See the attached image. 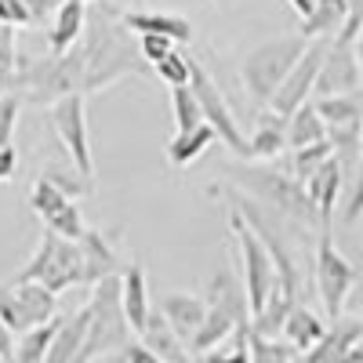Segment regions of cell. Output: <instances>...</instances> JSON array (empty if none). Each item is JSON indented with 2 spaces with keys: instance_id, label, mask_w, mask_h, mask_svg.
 I'll list each match as a JSON object with an SVG mask.
<instances>
[{
  "instance_id": "1",
  "label": "cell",
  "mask_w": 363,
  "mask_h": 363,
  "mask_svg": "<svg viewBox=\"0 0 363 363\" xmlns=\"http://www.w3.org/2000/svg\"><path fill=\"white\" fill-rule=\"evenodd\" d=\"M80 51H84V91H106L116 80L149 73V62L138 58L142 51L131 48V29L106 0H99L95 11H87Z\"/></svg>"
},
{
  "instance_id": "2",
  "label": "cell",
  "mask_w": 363,
  "mask_h": 363,
  "mask_svg": "<svg viewBox=\"0 0 363 363\" xmlns=\"http://www.w3.org/2000/svg\"><path fill=\"white\" fill-rule=\"evenodd\" d=\"M15 95L22 102L33 106H55L69 95H87L84 91V51L80 44L69 55H48V58H26L18 80H15Z\"/></svg>"
},
{
  "instance_id": "3",
  "label": "cell",
  "mask_w": 363,
  "mask_h": 363,
  "mask_svg": "<svg viewBox=\"0 0 363 363\" xmlns=\"http://www.w3.org/2000/svg\"><path fill=\"white\" fill-rule=\"evenodd\" d=\"M91 323H87V338H84V349L77 356V363H95L102 356H113V352H124L135 338V330L124 316V298H120V277H109L102 284L91 287Z\"/></svg>"
},
{
  "instance_id": "4",
  "label": "cell",
  "mask_w": 363,
  "mask_h": 363,
  "mask_svg": "<svg viewBox=\"0 0 363 363\" xmlns=\"http://www.w3.org/2000/svg\"><path fill=\"white\" fill-rule=\"evenodd\" d=\"M309 44L313 40L294 33V37H272V40H262L258 48H251L244 55V62H240V80H244L247 95L258 106H269L272 95L291 77V69L298 66V58L309 51Z\"/></svg>"
},
{
  "instance_id": "5",
  "label": "cell",
  "mask_w": 363,
  "mask_h": 363,
  "mask_svg": "<svg viewBox=\"0 0 363 363\" xmlns=\"http://www.w3.org/2000/svg\"><path fill=\"white\" fill-rule=\"evenodd\" d=\"M15 284H40L51 294H62L69 287H87V265H84L80 240H66V236L44 229L33 258L22 265Z\"/></svg>"
},
{
  "instance_id": "6",
  "label": "cell",
  "mask_w": 363,
  "mask_h": 363,
  "mask_svg": "<svg viewBox=\"0 0 363 363\" xmlns=\"http://www.w3.org/2000/svg\"><path fill=\"white\" fill-rule=\"evenodd\" d=\"M229 233L240 247V265H244V291L251 301V316H258L265 309V301L272 294V284H277V262H272L265 240L258 236V229L233 207L229 211Z\"/></svg>"
},
{
  "instance_id": "7",
  "label": "cell",
  "mask_w": 363,
  "mask_h": 363,
  "mask_svg": "<svg viewBox=\"0 0 363 363\" xmlns=\"http://www.w3.org/2000/svg\"><path fill=\"white\" fill-rule=\"evenodd\" d=\"M0 320L15 338L58 320V294L40 284H0Z\"/></svg>"
},
{
  "instance_id": "8",
  "label": "cell",
  "mask_w": 363,
  "mask_h": 363,
  "mask_svg": "<svg viewBox=\"0 0 363 363\" xmlns=\"http://www.w3.org/2000/svg\"><path fill=\"white\" fill-rule=\"evenodd\" d=\"M189 87H193V95H196V102L203 109V124L218 135V142L229 145L233 157L251 160V142L244 138V131H240V120L233 116V109H229V102L222 95V87L211 80V73L196 62V58H193V80H189Z\"/></svg>"
},
{
  "instance_id": "9",
  "label": "cell",
  "mask_w": 363,
  "mask_h": 363,
  "mask_svg": "<svg viewBox=\"0 0 363 363\" xmlns=\"http://www.w3.org/2000/svg\"><path fill=\"white\" fill-rule=\"evenodd\" d=\"M247 178H240L244 182V189L262 196L272 211H284V215L298 218V222H313L320 218L316 215V207L306 193V182H298L291 171H269V167H251L244 171Z\"/></svg>"
},
{
  "instance_id": "10",
  "label": "cell",
  "mask_w": 363,
  "mask_h": 363,
  "mask_svg": "<svg viewBox=\"0 0 363 363\" xmlns=\"http://www.w3.org/2000/svg\"><path fill=\"white\" fill-rule=\"evenodd\" d=\"M352 284H356L352 262L335 247V236L323 229L320 244H316V294L323 301V313L330 323L345 316V298H349Z\"/></svg>"
},
{
  "instance_id": "11",
  "label": "cell",
  "mask_w": 363,
  "mask_h": 363,
  "mask_svg": "<svg viewBox=\"0 0 363 363\" xmlns=\"http://www.w3.org/2000/svg\"><path fill=\"white\" fill-rule=\"evenodd\" d=\"M87 95H69L62 102H55L48 109V120L51 128L58 135V142H62L69 164L84 174V178H95V160H91V138H87Z\"/></svg>"
},
{
  "instance_id": "12",
  "label": "cell",
  "mask_w": 363,
  "mask_h": 363,
  "mask_svg": "<svg viewBox=\"0 0 363 363\" xmlns=\"http://www.w3.org/2000/svg\"><path fill=\"white\" fill-rule=\"evenodd\" d=\"M29 207H33V215L44 222V229L66 236V240H84L87 225H84V215H80L77 200H69L44 174H37V182L29 186Z\"/></svg>"
},
{
  "instance_id": "13",
  "label": "cell",
  "mask_w": 363,
  "mask_h": 363,
  "mask_svg": "<svg viewBox=\"0 0 363 363\" xmlns=\"http://www.w3.org/2000/svg\"><path fill=\"white\" fill-rule=\"evenodd\" d=\"M330 40H335V37H330ZM330 40H313L309 51L298 58V66L291 69V77L284 80V87L269 102V109L277 113V116H294L301 106H309V95L316 91V80H320V69H323V58H327Z\"/></svg>"
},
{
  "instance_id": "14",
  "label": "cell",
  "mask_w": 363,
  "mask_h": 363,
  "mask_svg": "<svg viewBox=\"0 0 363 363\" xmlns=\"http://www.w3.org/2000/svg\"><path fill=\"white\" fill-rule=\"evenodd\" d=\"M363 87V69H359V55H356V40L335 37L327 48L323 69L316 80V95L330 99V95H356Z\"/></svg>"
},
{
  "instance_id": "15",
  "label": "cell",
  "mask_w": 363,
  "mask_h": 363,
  "mask_svg": "<svg viewBox=\"0 0 363 363\" xmlns=\"http://www.w3.org/2000/svg\"><path fill=\"white\" fill-rule=\"evenodd\" d=\"M301 363H363V320L342 316L327 327L323 342L301 356Z\"/></svg>"
},
{
  "instance_id": "16",
  "label": "cell",
  "mask_w": 363,
  "mask_h": 363,
  "mask_svg": "<svg viewBox=\"0 0 363 363\" xmlns=\"http://www.w3.org/2000/svg\"><path fill=\"white\" fill-rule=\"evenodd\" d=\"M80 251H84V265H87V287H95L109 277H120L128 269V258L116 251V240L102 229H87L80 240Z\"/></svg>"
},
{
  "instance_id": "17",
  "label": "cell",
  "mask_w": 363,
  "mask_h": 363,
  "mask_svg": "<svg viewBox=\"0 0 363 363\" xmlns=\"http://www.w3.org/2000/svg\"><path fill=\"white\" fill-rule=\"evenodd\" d=\"M164 316H167V323L178 330V338L186 342V345H193V338H196V330L203 327V320H207V298H200V294H189V291H171V294H164L160 298V306H157Z\"/></svg>"
},
{
  "instance_id": "18",
  "label": "cell",
  "mask_w": 363,
  "mask_h": 363,
  "mask_svg": "<svg viewBox=\"0 0 363 363\" xmlns=\"http://www.w3.org/2000/svg\"><path fill=\"white\" fill-rule=\"evenodd\" d=\"M138 338H142V345L153 352L160 363H200L193 356V349L178 338V330L167 323V316L160 309H153V316H149V323H145V330H142Z\"/></svg>"
},
{
  "instance_id": "19",
  "label": "cell",
  "mask_w": 363,
  "mask_h": 363,
  "mask_svg": "<svg viewBox=\"0 0 363 363\" xmlns=\"http://www.w3.org/2000/svg\"><path fill=\"white\" fill-rule=\"evenodd\" d=\"M124 26L138 37H167L174 44H189L193 40V22L171 15V11H124L120 15Z\"/></svg>"
},
{
  "instance_id": "20",
  "label": "cell",
  "mask_w": 363,
  "mask_h": 363,
  "mask_svg": "<svg viewBox=\"0 0 363 363\" xmlns=\"http://www.w3.org/2000/svg\"><path fill=\"white\" fill-rule=\"evenodd\" d=\"M342 189H345V171H342L338 157H330V160L306 182V193H309V200H313V207H316L323 229H327L330 218H335V203H338Z\"/></svg>"
},
{
  "instance_id": "21",
  "label": "cell",
  "mask_w": 363,
  "mask_h": 363,
  "mask_svg": "<svg viewBox=\"0 0 363 363\" xmlns=\"http://www.w3.org/2000/svg\"><path fill=\"white\" fill-rule=\"evenodd\" d=\"M120 298H124V316L131 323L135 335H142L153 309H149V287H145V269L138 262H128V269L120 272Z\"/></svg>"
},
{
  "instance_id": "22",
  "label": "cell",
  "mask_w": 363,
  "mask_h": 363,
  "mask_svg": "<svg viewBox=\"0 0 363 363\" xmlns=\"http://www.w3.org/2000/svg\"><path fill=\"white\" fill-rule=\"evenodd\" d=\"M84 29H87V4H62L55 11V26L48 33L51 55H69L84 40Z\"/></svg>"
},
{
  "instance_id": "23",
  "label": "cell",
  "mask_w": 363,
  "mask_h": 363,
  "mask_svg": "<svg viewBox=\"0 0 363 363\" xmlns=\"http://www.w3.org/2000/svg\"><path fill=\"white\" fill-rule=\"evenodd\" d=\"M323 335H327V323L309 309V306H294L291 309V316H287V323H284V342L294 349V352H313L320 342H323Z\"/></svg>"
},
{
  "instance_id": "24",
  "label": "cell",
  "mask_w": 363,
  "mask_h": 363,
  "mask_svg": "<svg viewBox=\"0 0 363 363\" xmlns=\"http://www.w3.org/2000/svg\"><path fill=\"white\" fill-rule=\"evenodd\" d=\"M349 22V0H320L313 18L301 22V37L306 40H330L338 37Z\"/></svg>"
},
{
  "instance_id": "25",
  "label": "cell",
  "mask_w": 363,
  "mask_h": 363,
  "mask_svg": "<svg viewBox=\"0 0 363 363\" xmlns=\"http://www.w3.org/2000/svg\"><path fill=\"white\" fill-rule=\"evenodd\" d=\"M287 149V116L277 113H262L258 128L251 135V160H277Z\"/></svg>"
},
{
  "instance_id": "26",
  "label": "cell",
  "mask_w": 363,
  "mask_h": 363,
  "mask_svg": "<svg viewBox=\"0 0 363 363\" xmlns=\"http://www.w3.org/2000/svg\"><path fill=\"white\" fill-rule=\"evenodd\" d=\"M203 298H207V306H222V309H233L236 316H244V320H255L247 291H244V280H236L233 272H218V277H211Z\"/></svg>"
},
{
  "instance_id": "27",
  "label": "cell",
  "mask_w": 363,
  "mask_h": 363,
  "mask_svg": "<svg viewBox=\"0 0 363 363\" xmlns=\"http://www.w3.org/2000/svg\"><path fill=\"white\" fill-rule=\"evenodd\" d=\"M320 142H330L327 138V124L323 116L316 113V106H301L294 116H287V149H306V145H320Z\"/></svg>"
},
{
  "instance_id": "28",
  "label": "cell",
  "mask_w": 363,
  "mask_h": 363,
  "mask_svg": "<svg viewBox=\"0 0 363 363\" xmlns=\"http://www.w3.org/2000/svg\"><path fill=\"white\" fill-rule=\"evenodd\" d=\"M215 131H211L207 124L203 128H196V131H186V135H174L171 142H167V160H171V167H189V164H196L211 145H215Z\"/></svg>"
},
{
  "instance_id": "29",
  "label": "cell",
  "mask_w": 363,
  "mask_h": 363,
  "mask_svg": "<svg viewBox=\"0 0 363 363\" xmlns=\"http://www.w3.org/2000/svg\"><path fill=\"white\" fill-rule=\"evenodd\" d=\"M58 327H62V316L37 327V330H29V335H22L18 345H15V363H48V352H51Z\"/></svg>"
},
{
  "instance_id": "30",
  "label": "cell",
  "mask_w": 363,
  "mask_h": 363,
  "mask_svg": "<svg viewBox=\"0 0 363 363\" xmlns=\"http://www.w3.org/2000/svg\"><path fill=\"white\" fill-rule=\"evenodd\" d=\"M18 69H22V55H18V44H15V29L0 26V99L15 91Z\"/></svg>"
},
{
  "instance_id": "31",
  "label": "cell",
  "mask_w": 363,
  "mask_h": 363,
  "mask_svg": "<svg viewBox=\"0 0 363 363\" xmlns=\"http://www.w3.org/2000/svg\"><path fill=\"white\" fill-rule=\"evenodd\" d=\"M171 106H174V135H186L203 128V109L193 95V87H174L171 91Z\"/></svg>"
},
{
  "instance_id": "32",
  "label": "cell",
  "mask_w": 363,
  "mask_h": 363,
  "mask_svg": "<svg viewBox=\"0 0 363 363\" xmlns=\"http://www.w3.org/2000/svg\"><path fill=\"white\" fill-rule=\"evenodd\" d=\"M330 157H335V145H330V142H320V145H306V149H294V153H291V174L298 178V182H309Z\"/></svg>"
},
{
  "instance_id": "33",
  "label": "cell",
  "mask_w": 363,
  "mask_h": 363,
  "mask_svg": "<svg viewBox=\"0 0 363 363\" xmlns=\"http://www.w3.org/2000/svg\"><path fill=\"white\" fill-rule=\"evenodd\" d=\"M48 182H55L58 189H62L69 200H80V196H87V193H95V178H84L73 164L69 167H44L40 171Z\"/></svg>"
},
{
  "instance_id": "34",
  "label": "cell",
  "mask_w": 363,
  "mask_h": 363,
  "mask_svg": "<svg viewBox=\"0 0 363 363\" xmlns=\"http://www.w3.org/2000/svg\"><path fill=\"white\" fill-rule=\"evenodd\" d=\"M200 363H251V323L240 327L225 345H218L215 352H207Z\"/></svg>"
},
{
  "instance_id": "35",
  "label": "cell",
  "mask_w": 363,
  "mask_h": 363,
  "mask_svg": "<svg viewBox=\"0 0 363 363\" xmlns=\"http://www.w3.org/2000/svg\"><path fill=\"white\" fill-rule=\"evenodd\" d=\"M153 73L174 91V87H189V80H193V58H186L182 51H171L164 62H157L153 66Z\"/></svg>"
},
{
  "instance_id": "36",
  "label": "cell",
  "mask_w": 363,
  "mask_h": 363,
  "mask_svg": "<svg viewBox=\"0 0 363 363\" xmlns=\"http://www.w3.org/2000/svg\"><path fill=\"white\" fill-rule=\"evenodd\" d=\"M251 363H294V349L284 338H262L251 330Z\"/></svg>"
},
{
  "instance_id": "37",
  "label": "cell",
  "mask_w": 363,
  "mask_h": 363,
  "mask_svg": "<svg viewBox=\"0 0 363 363\" xmlns=\"http://www.w3.org/2000/svg\"><path fill=\"white\" fill-rule=\"evenodd\" d=\"M18 113H22V99L15 95H4L0 99V145H11L15 142V128H18Z\"/></svg>"
},
{
  "instance_id": "38",
  "label": "cell",
  "mask_w": 363,
  "mask_h": 363,
  "mask_svg": "<svg viewBox=\"0 0 363 363\" xmlns=\"http://www.w3.org/2000/svg\"><path fill=\"white\" fill-rule=\"evenodd\" d=\"M0 26H11V29L37 26V15L29 8V0H0Z\"/></svg>"
},
{
  "instance_id": "39",
  "label": "cell",
  "mask_w": 363,
  "mask_h": 363,
  "mask_svg": "<svg viewBox=\"0 0 363 363\" xmlns=\"http://www.w3.org/2000/svg\"><path fill=\"white\" fill-rule=\"evenodd\" d=\"M138 51H142V58H145L149 66H157V62H164V58H167L171 51H178V48H174V40H167V37H142Z\"/></svg>"
},
{
  "instance_id": "40",
  "label": "cell",
  "mask_w": 363,
  "mask_h": 363,
  "mask_svg": "<svg viewBox=\"0 0 363 363\" xmlns=\"http://www.w3.org/2000/svg\"><path fill=\"white\" fill-rule=\"evenodd\" d=\"M359 211H363V164H359V171H356V174H352V182H349L342 218H345V222H352V218H359Z\"/></svg>"
},
{
  "instance_id": "41",
  "label": "cell",
  "mask_w": 363,
  "mask_h": 363,
  "mask_svg": "<svg viewBox=\"0 0 363 363\" xmlns=\"http://www.w3.org/2000/svg\"><path fill=\"white\" fill-rule=\"evenodd\" d=\"M18 171V153L15 145H0V182H11Z\"/></svg>"
},
{
  "instance_id": "42",
  "label": "cell",
  "mask_w": 363,
  "mask_h": 363,
  "mask_svg": "<svg viewBox=\"0 0 363 363\" xmlns=\"http://www.w3.org/2000/svg\"><path fill=\"white\" fill-rule=\"evenodd\" d=\"M120 363H160V359H157L153 352H149L142 342H131L124 352H120Z\"/></svg>"
},
{
  "instance_id": "43",
  "label": "cell",
  "mask_w": 363,
  "mask_h": 363,
  "mask_svg": "<svg viewBox=\"0 0 363 363\" xmlns=\"http://www.w3.org/2000/svg\"><path fill=\"white\" fill-rule=\"evenodd\" d=\"M11 356H15V335L0 320V359H11Z\"/></svg>"
},
{
  "instance_id": "44",
  "label": "cell",
  "mask_w": 363,
  "mask_h": 363,
  "mask_svg": "<svg viewBox=\"0 0 363 363\" xmlns=\"http://www.w3.org/2000/svg\"><path fill=\"white\" fill-rule=\"evenodd\" d=\"M287 4L294 8V15H298L301 22H306V18H313V11H316L320 0H287Z\"/></svg>"
},
{
  "instance_id": "45",
  "label": "cell",
  "mask_w": 363,
  "mask_h": 363,
  "mask_svg": "<svg viewBox=\"0 0 363 363\" xmlns=\"http://www.w3.org/2000/svg\"><path fill=\"white\" fill-rule=\"evenodd\" d=\"M356 55H359V69H363V29H359V37H356Z\"/></svg>"
},
{
  "instance_id": "46",
  "label": "cell",
  "mask_w": 363,
  "mask_h": 363,
  "mask_svg": "<svg viewBox=\"0 0 363 363\" xmlns=\"http://www.w3.org/2000/svg\"><path fill=\"white\" fill-rule=\"evenodd\" d=\"M55 8H62V4H91V0H51Z\"/></svg>"
},
{
  "instance_id": "47",
  "label": "cell",
  "mask_w": 363,
  "mask_h": 363,
  "mask_svg": "<svg viewBox=\"0 0 363 363\" xmlns=\"http://www.w3.org/2000/svg\"><path fill=\"white\" fill-rule=\"evenodd\" d=\"M0 363H15V359H0Z\"/></svg>"
},
{
  "instance_id": "48",
  "label": "cell",
  "mask_w": 363,
  "mask_h": 363,
  "mask_svg": "<svg viewBox=\"0 0 363 363\" xmlns=\"http://www.w3.org/2000/svg\"><path fill=\"white\" fill-rule=\"evenodd\" d=\"M359 320H363V316H359Z\"/></svg>"
}]
</instances>
